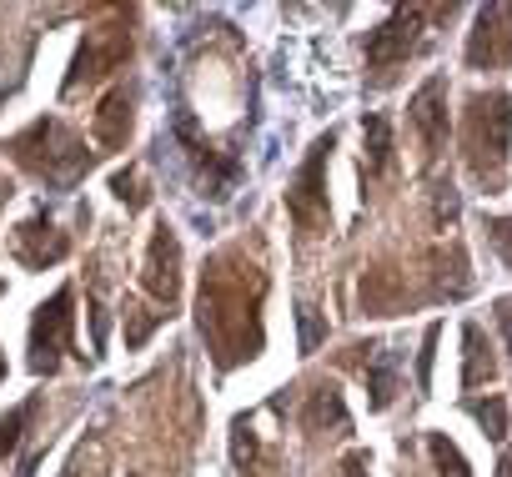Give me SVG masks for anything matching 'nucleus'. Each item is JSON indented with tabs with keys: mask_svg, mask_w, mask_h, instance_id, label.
Wrapping results in <instances>:
<instances>
[{
	"mask_svg": "<svg viewBox=\"0 0 512 477\" xmlns=\"http://www.w3.org/2000/svg\"><path fill=\"white\" fill-rule=\"evenodd\" d=\"M31 407H36V402H21L16 412H6V417H0V462H6V457H11V447L21 442V427L31 422Z\"/></svg>",
	"mask_w": 512,
	"mask_h": 477,
	"instance_id": "19",
	"label": "nucleus"
},
{
	"mask_svg": "<svg viewBox=\"0 0 512 477\" xmlns=\"http://www.w3.org/2000/svg\"><path fill=\"white\" fill-rule=\"evenodd\" d=\"M342 477H367V457L362 452H347L342 457Z\"/></svg>",
	"mask_w": 512,
	"mask_h": 477,
	"instance_id": "27",
	"label": "nucleus"
},
{
	"mask_svg": "<svg viewBox=\"0 0 512 477\" xmlns=\"http://www.w3.org/2000/svg\"><path fill=\"white\" fill-rule=\"evenodd\" d=\"M417 31H422V11H392V16L367 36V61H372V66L402 61V56L417 46Z\"/></svg>",
	"mask_w": 512,
	"mask_h": 477,
	"instance_id": "8",
	"label": "nucleus"
},
{
	"mask_svg": "<svg viewBox=\"0 0 512 477\" xmlns=\"http://www.w3.org/2000/svg\"><path fill=\"white\" fill-rule=\"evenodd\" d=\"M497 327H502V342H507V352H512V297L497 302Z\"/></svg>",
	"mask_w": 512,
	"mask_h": 477,
	"instance_id": "26",
	"label": "nucleus"
},
{
	"mask_svg": "<svg viewBox=\"0 0 512 477\" xmlns=\"http://www.w3.org/2000/svg\"><path fill=\"white\" fill-rule=\"evenodd\" d=\"M327 156H332V136H322V141L312 146V156L302 161L297 181L287 186V211H292L297 226H327V216H332V211H327V186H322Z\"/></svg>",
	"mask_w": 512,
	"mask_h": 477,
	"instance_id": "4",
	"label": "nucleus"
},
{
	"mask_svg": "<svg viewBox=\"0 0 512 477\" xmlns=\"http://www.w3.org/2000/svg\"><path fill=\"white\" fill-rule=\"evenodd\" d=\"M126 56H131V36H126L121 26H96V31H86V41H81V51H76V66H71V76H66V91H76L81 81L111 76Z\"/></svg>",
	"mask_w": 512,
	"mask_h": 477,
	"instance_id": "5",
	"label": "nucleus"
},
{
	"mask_svg": "<svg viewBox=\"0 0 512 477\" xmlns=\"http://www.w3.org/2000/svg\"><path fill=\"white\" fill-rule=\"evenodd\" d=\"M141 282L161 307H176V297H181V247H176V231L166 221L156 226L151 247H146V277Z\"/></svg>",
	"mask_w": 512,
	"mask_h": 477,
	"instance_id": "6",
	"label": "nucleus"
},
{
	"mask_svg": "<svg viewBox=\"0 0 512 477\" xmlns=\"http://www.w3.org/2000/svg\"><path fill=\"white\" fill-rule=\"evenodd\" d=\"M432 211H437V226H452L457 221V191H452V181H437Z\"/></svg>",
	"mask_w": 512,
	"mask_h": 477,
	"instance_id": "22",
	"label": "nucleus"
},
{
	"mask_svg": "<svg viewBox=\"0 0 512 477\" xmlns=\"http://www.w3.org/2000/svg\"><path fill=\"white\" fill-rule=\"evenodd\" d=\"M482 382H492V357H487L482 327L467 322L462 327V387H482Z\"/></svg>",
	"mask_w": 512,
	"mask_h": 477,
	"instance_id": "13",
	"label": "nucleus"
},
{
	"mask_svg": "<svg viewBox=\"0 0 512 477\" xmlns=\"http://www.w3.org/2000/svg\"><path fill=\"white\" fill-rule=\"evenodd\" d=\"M131 317V332H126V347H141L146 337H151V327L161 322V317H136V312H126Z\"/></svg>",
	"mask_w": 512,
	"mask_h": 477,
	"instance_id": "24",
	"label": "nucleus"
},
{
	"mask_svg": "<svg viewBox=\"0 0 512 477\" xmlns=\"http://www.w3.org/2000/svg\"><path fill=\"white\" fill-rule=\"evenodd\" d=\"M111 191H116V201H126L131 211L146 206V191H141V176H136V171H116V176H111Z\"/></svg>",
	"mask_w": 512,
	"mask_h": 477,
	"instance_id": "20",
	"label": "nucleus"
},
{
	"mask_svg": "<svg viewBox=\"0 0 512 477\" xmlns=\"http://www.w3.org/2000/svg\"><path fill=\"white\" fill-rule=\"evenodd\" d=\"M71 287H61L51 302L36 307V322H31V372L36 377H51L61 367V357L71 352Z\"/></svg>",
	"mask_w": 512,
	"mask_h": 477,
	"instance_id": "3",
	"label": "nucleus"
},
{
	"mask_svg": "<svg viewBox=\"0 0 512 477\" xmlns=\"http://www.w3.org/2000/svg\"><path fill=\"white\" fill-rule=\"evenodd\" d=\"M66 236L46 221V211L41 216H31L26 226H16V242H11V257L21 262V267H31V272H46V267H56L61 257H66Z\"/></svg>",
	"mask_w": 512,
	"mask_h": 477,
	"instance_id": "7",
	"label": "nucleus"
},
{
	"mask_svg": "<svg viewBox=\"0 0 512 477\" xmlns=\"http://www.w3.org/2000/svg\"><path fill=\"white\" fill-rule=\"evenodd\" d=\"M412 126L422 131L427 151H442V146H447V86H442V76H432V81L412 96Z\"/></svg>",
	"mask_w": 512,
	"mask_h": 477,
	"instance_id": "10",
	"label": "nucleus"
},
{
	"mask_svg": "<svg viewBox=\"0 0 512 477\" xmlns=\"http://www.w3.org/2000/svg\"><path fill=\"white\" fill-rule=\"evenodd\" d=\"M427 452H432V462H437V477H472V472H467V457L457 452V442H452L447 432H427Z\"/></svg>",
	"mask_w": 512,
	"mask_h": 477,
	"instance_id": "16",
	"label": "nucleus"
},
{
	"mask_svg": "<svg viewBox=\"0 0 512 477\" xmlns=\"http://www.w3.org/2000/svg\"><path fill=\"white\" fill-rule=\"evenodd\" d=\"M347 427V402L337 387H317L312 392V407H307V427Z\"/></svg>",
	"mask_w": 512,
	"mask_h": 477,
	"instance_id": "15",
	"label": "nucleus"
},
{
	"mask_svg": "<svg viewBox=\"0 0 512 477\" xmlns=\"http://www.w3.org/2000/svg\"><path fill=\"white\" fill-rule=\"evenodd\" d=\"M11 151H16V161H21L26 171H36L46 186H76V181L91 171L86 141H81L66 121H56V116L26 126V131L11 141Z\"/></svg>",
	"mask_w": 512,
	"mask_h": 477,
	"instance_id": "1",
	"label": "nucleus"
},
{
	"mask_svg": "<svg viewBox=\"0 0 512 477\" xmlns=\"http://www.w3.org/2000/svg\"><path fill=\"white\" fill-rule=\"evenodd\" d=\"M0 91H6V81H0Z\"/></svg>",
	"mask_w": 512,
	"mask_h": 477,
	"instance_id": "30",
	"label": "nucleus"
},
{
	"mask_svg": "<svg viewBox=\"0 0 512 477\" xmlns=\"http://www.w3.org/2000/svg\"><path fill=\"white\" fill-rule=\"evenodd\" d=\"M497 477H512V447L502 452V462H497Z\"/></svg>",
	"mask_w": 512,
	"mask_h": 477,
	"instance_id": "28",
	"label": "nucleus"
},
{
	"mask_svg": "<svg viewBox=\"0 0 512 477\" xmlns=\"http://www.w3.org/2000/svg\"><path fill=\"white\" fill-rule=\"evenodd\" d=\"M487 236H492V252L512 267V216H497V221H487Z\"/></svg>",
	"mask_w": 512,
	"mask_h": 477,
	"instance_id": "21",
	"label": "nucleus"
},
{
	"mask_svg": "<svg viewBox=\"0 0 512 477\" xmlns=\"http://www.w3.org/2000/svg\"><path fill=\"white\" fill-rule=\"evenodd\" d=\"M61 477H76V472H61Z\"/></svg>",
	"mask_w": 512,
	"mask_h": 477,
	"instance_id": "29",
	"label": "nucleus"
},
{
	"mask_svg": "<svg viewBox=\"0 0 512 477\" xmlns=\"http://www.w3.org/2000/svg\"><path fill=\"white\" fill-rule=\"evenodd\" d=\"M397 367H402V357L392 347H377L367 357V392H372V407L377 412L392 407V397H397Z\"/></svg>",
	"mask_w": 512,
	"mask_h": 477,
	"instance_id": "12",
	"label": "nucleus"
},
{
	"mask_svg": "<svg viewBox=\"0 0 512 477\" xmlns=\"http://www.w3.org/2000/svg\"><path fill=\"white\" fill-rule=\"evenodd\" d=\"M497 26H502V6L477 11V31L467 41V61L472 66H497V61L512 56V11H507V31H497Z\"/></svg>",
	"mask_w": 512,
	"mask_h": 477,
	"instance_id": "9",
	"label": "nucleus"
},
{
	"mask_svg": "<svg viewBox=\"0 0 512 477\" xmlns=\"http://www.w3.org/2000/svg\"><path fill=\"white\" fill-rule=\"evenodd\" d=\"M322 342H327V322L317 317V307L297 302V347H302V357H312Z\"/></svg>",
	"mask_w": 512,
	"mask_h": 477,
	"instance_id": "17",
	"label": "nucleus"
},
{
	"mask_svg": "<svg viewBox=\"0 0 512 477\" xmlns=\"http://www.w3.org/2000/svg\"><path fill=\"white\" fill-rule=\"evenodd\" d=\"M231 457H236L241 467H246V462L256 457V442H251V432H246V427H236V442H231Z\"/></svg>",
	"mask_w": 512,
	"mask_h": 477,
	"instance_id": "25",
	"label": "nucleus"
},
{
	"mask_svg": "<svg viewBox=\"0 0 512 477\" xmlns=\"http://www.w3.org/2000/svg\"><path fill=\"white\" fill-rule=\"evenodd\" d=\"M432 352H437V327H427L422 352H417V392H427V387H432Z\"/></svg>",
	"mask_w": 512,
	"mask_h": 477,
	"instance_id": "23",
	"label": "nucleus"
},
{
	"mask_svg": "<svg viewBox=\"0 0 512 477\" xmlns=\"http://www.w3.org/2000/svg\"><path fill=\"white\" fill-rule=\"evenodd\" d=\"M507 131H512V101H507L502 91L477 96V101H472V116H467V161H472V171H477L487 186H497V176H502Z\"/></svg>",
	"mask_w": 512,
	"mask_h": 477,
	"instance_id": "2",
	"label": "nucleus"
},
{
	"mask_svg": "<svg viewBox=\"0 0 512 477\" xmlns=\"http://www.w3.org/2000/svg\"><path fill=\"white\" fill-rule=\"evenodd\" d=\"M126 136H131V91L116 86V91L101 101V111H96V141H101L106 151H116V146H126Z\"/></svg>",
	"mask_w": 512,
	"mask_h": 477,
	"instance_id": "11",
	"label": "nucleus"
},
{
	"mask_svg": "<svg viewBox=\"0 0 512 477\" xmlns=\"http://www.w3.org/2000/svg\"><path fill=\"white\" fill-rule=\"evenodd\" d=\"M362 146H367L362 171L382 176V171L392 166V126H387V116H367V121H362Z\"/></svg>",
	"mask_w": 512,
	"mask_h": 477,
	"instance_id": "14",
	"label": "nucleus"
},
{
	"mask_svg": "<svg viewBox=\"0 0 512 477\" xmlns=\"http://www.w3.org/2000/svg\"><path fill=\"white\" fill-rule=\"evenodd\" d=\"M467 412L482 422V432L492 437V442H502L507 437V407H502V397H487V402H467Z\"/></svg>",
	"mask_w": 512,
	"mask_h": 477,
	"instance_id": "18",
	"label": "nucleus"
}]
</instances>
